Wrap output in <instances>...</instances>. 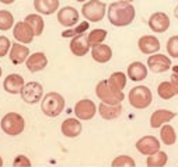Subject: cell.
<instances>
[{
  "instance_id": "6da1fadb",
  "label": "cell",
  "mask_w": 178,
  "mask_h": 167,
  "mask_svg": "<svg viewBox=\"0 0 178 167\" xmlns=\"http://www.w3.org/2000/svg\"><path fill=\"white\" fill-rule=\"evenodd\" d=\"M135 7L126 2H114L108 7V20L115 27H126L135 20Z\"/></svg>"
},
{
  "instance_id": "7a4b0ae2",
  "label": "cell",
  "mask_w": 178,
  "mask_h": 167,
  "mask_svg": "<svg viewBox=\"0 0 178 167\" xmlns=\"http://www.w3.org/2000/svg\"><path fill=\"white\" fill-rule=\"evenodd\" d=\"M41 110L47 117L55 118L62 114L65 110V98L59 93L51 91V93L45 94L41 103Z\"/></svg>"
},
{
  "instance_id": "3957f363",
  "label": "cell",
  "mask_w": 178,
  "mask_h": 167,
  "mask_svg": "<svg viewBox=\"0 0 178 167\" xmlns=\"http://www.w3.org/2000/svg\"><path fill=\"white\" fill-rule=\"evenodd\" d=\"M96 94L101 103H105V104H111V106H115V104H121L125 98V94L122 91H118L115 88H112L111 86L108 84L107 80H101L98 82L96 87Z\"/></svg>"
},
{
  "instance_id": "277c9868",
  "label": "cell",
  "mask_w": 178,
  "mask_h": 167,
  "mask_svg": "<svg viewBox=\"0 0 178 167\" xmlns=\"http://www.w3.org/2000/svg\"><path fill=\"white\" fill-rule=\"evenodd\" d=\"M128 98L133 108L143 110V108H147L152 104L153 94H152V90L149 87H146V86H136V87H133L129 91Z\"/></svg>"
},
{
  "instance_id": "5b68a950",
  "label": "cell",
  "mask_w": 178,
  "mask_h": 167,
  "mask_svg": "<svg viewBox=\"0 0 178 167\" xmlns=\"http://www.w3.org/2000/svg\"><path fill=\"white\" fill-rule=\"evenodd\" d=\"M0 126L3 129L4 133L10 136H17L20 135L21 132L25 128V121L17 112H7L3 118H2V122Z\"/></svg>"
},
{
  "instance_id": "8992f818",
  "label": "cell",
  "mask_w": 178,
  "mask_h": 167,
  "mask_svg": "<svg viewBox=\"0 0 178 167\" xmlns=\"http://www.w3.org/2000/svg\"><path fill=\"white\" fill-rule=\"evenodd\" d=\"M82 14L87 21L98 23L105 16V4L101 0H90L82 7Z\"/></svg>"
},
{
  "instance_id": "52a82bcc",
  "label": "cell",
  "mask_w": 178,
  "mask_h": 167,
  "mask_svg": "<svg viewBox=\"0 0 178 167\" xmlns=\"http://www.w3.org/2000/svg\"><path fill=\"white\" fill-rule=\"evenodd\" d=\"M20 94L23 101H25L27 104H35L44 96V87L38 82H29L23 86Z\"/></svg>"
},
{
  "instance_id": "ba28073f",
  "label": "cell",
  "mask_w": 178,
  "mask_h": 167,
  "mask_svg": "<svg viewBox=\"0 0 178 167\" xmlns=\"http://www.w3.org/2000/svg\"><path fill=\"white\" fill-rule=\"evenodd\" d=\"M147 66L154 73H164L171 68V59L163 53H153L147 59Z\"/></svg>"
},
{
  "instance_id": "9c48e42d",
  "label": "cell",
  "mask_w": 178,
  "mask_h": 167,
  "mask_svg": "<svg viewBox=\"0 0 178 167\" xmlns=\"http://www.w3.org/2000/svg\"><path fill=\"white\" fill-rule=\"evenodd\" d=\"M96 112H97V106L94 104V101H91L88 98L80 100L74 106V114H76V117L79 120L88 121L91 118H94Z\"/></svg>"
},
{
  "instance_id": "30bf717a",
  "label": "cell",
  "mask_w": 178,
  "mask_h": 167,
  "mask_svg": "<svg viewBox=\"0 0 178 167\" xmlns=\"http://www.w3.org/2000/svg\"><path fill=\"white\" fill-rule=\"evenodd\" d=\"M136 149L145 156H150L160 150V141L153 135H146L136 142Z\"/></svg>"
},
{
  "instance_id": "8fae6325",
  "label": "cell",
  "mask_w": 178,
  "mask_h": 167,
  "mask_svg": "<svg viewBox=\"0 0 178 167\" xmlns=\"http://www.w3.org/2000/svg\"><path fill=\"white\" fill-rule=\"evenodd\" d=\"M58 21L60 25L70 28V27L76 25L79 23V11L72 6H66L62 7L58 11Z\"/></svg>"
},
{
  "instance_id": "7c38bea8",
  "label": "cell",
  "mask_w": 178,
  "mask_h": 167,
  "mask_svg": "<svg viewBox=\"0 0 178 167\" xmlns=\"http://www.w3.org/2000/svg\"><path fill=\"white\" fill-rule=\"evenodd\" d=\"M13 37L21 44H29L34 39V31L31 29V27L24 21H18L14 24V29H13Z\"/></svg>"
},
{
  "instance_id": "4fadbf2b",
  "label": "cell",
  "mask_w": 178,
  "mask_h": 167,
  "mask_svg": "<svg viewBox=\"0 0 178 167\" xmlns=\"http://www.w3.org/2000/svg\"><path fill=\"white\" fill-rule=\"evenodd\" d=\"M149 27L152 31L158 32V34L166 32L170 27V17L166 13H161V11L153 13L149 18Z\"/></svg>"
},
{
  "instance_id": "5bb4252c",
  "label": "cell",
  "mask_w": 178,
  "mask_h": 167,
  "mask_svg": "<svg viewBox=\"0 0 178 167\" xmlns=\"http://www.w3.org/2000/svg\"><path fill=\"white\" fill-rule=\"evenodd\" d=\"M70 52L76 56H84L90 51V44H88V37L86 34H80L72 38L70 41Z\"/></svg>"
},
{
  "instance_id": "9a60e30c",
  "label": "cell",
  "mask_w": 178,
  "mask_h": 167,
  "mask_svg": "<svg viewBox=\"0 0 178 167\" xmlns=\"http://www.w3.org/2000/svg\"><path fill=\"white\" fill-rule=\"evenodd\" d=\"M137 47H139L140 52L145 55H153L160 51V41L154 35H143L140 37Z\"/></svg>"
},
{
  "instance_id": "2e32d148",
  "label": "cell",
  "mask_w": 178,
  "mask_h": 167,
  "mask_svg": "<svg viewBox=\"0 0 178 167\" xmlns=\"http://www.w3.org/2000/svg\"><path fill=\"white\" fill-rule=\"evenodd\" d=\"M27 69L32 73H37V72L42 70V69L47 68L48 65V58L44 52H35L32 55H29L25 61Z\"/></svg>"
},
{
  "instance_id": "e0dca14e",
  "label": "cell",
  "mask_w": 178,
  "mask_h": 167,
  "mask_svg": "<svg viewBox=\"0 0 178 167\" xmlns=\"http://www.w3.org/2000/svg\"><path fill=\"white\" fill-rule=\"evenodd\" d=\"M60 129H62V133L66 138H76V136H79L82 133L83 126L80 124V121L76 120V118H67V120H65L62 122Z\"/></svg>"
},
{
  "instance_id": "ac0fdd59",
  "label": "cell",
  "mask_w": 178,
  "mask_h": 167,
  "mask_svg": "<svg viewBox=\"0 0 178 167\" xmlns=\"http://www.w3.org/2000/svg\"><path fill=\"white\" fill-rule=\"evenodd\" d=\"M175 115H177L175 112L168 111V110H157L150 117V126L152 128H161L164 124L174 120Z\"/></svg>"
},
{
  "instance_id": "d6986e66",
  "label": "cell",
  "mask_w": 178,
  "mask_h": 167,
  "mask_svg": "<svg viewBox=\"0 0 178 167\" xmlns=\"http://www.w3.org/2000/svg\"><path fill=\"white\" fill-rule=\"evenodd\" d=\"M25 84L24 83V79L20 76V74H9V76L4 79L3 82V88L10 94H18L23 88V86Z\"/></svg>"
},
{
  "instance_id": "ffe728a7",
  "label": "cell",
  "mask_w": 178,
  "mask_h": 167,
  "mask_svg": "<svg viewBox=\"0 0 178 167\" xmlns=\"http://www.w3.org/2000/svg\"><path fill=\"white\" fill-rule=\"evenodd\" d=\"M91 56H93V59L96 62H98V63H107V62H109L112 58V51L108 45L98 44V45H94L93 47Z\"/></svg>"
},
{
  "instance_id": "44dd1931",
  "label": "cell",
  "mask_w": 178,
  "mask_h": 167,
  "mask_svg": "<svg viewBox=\"0 0 178 167\" xmlns=\"http://www.w3.org/2000/svg\"><path fill=\"white\" fill-rule=\"evenodd\" d=\"M98 112H100V115H101V118H104V120H107V121L117 120V118L122 114V106H121V104L111 106V104L101 103L98 106Z\"/></svg>"
},
{
  "instance_id": "7402d4cb",
  "label": "cell",
  "mask_w": 178,
  "mask_h": 167,
  "mask_svg": "<svg viewBox=\"0 0 178 167\" xmlns=\"http://www.w3.org/2000/svg\"><path fill=\"white\" fill-rule=\"evenodd\" d=\"M10 52V61L14 65H21L29 56V49L23 44H13Z\"/></svg>"
},
{
  "instance_id": "603a6c76",
  "label": "cell",
  "mask_w": 178,
  "mask_h": 167,
  "mask_svg": "<svg viewBox=\"0 0 178 167\" xmlns=\"http://www.w3.org/2000/svg\"><path fill=\"white\" fill-rule=\"evenodd\" d=\"M128 77L133 82H142L147 77V68L142 62H133L128 66Z\"/></svg>"
},
{
  "instance_id": "cb8c5ba5",
  "label": "cell",
  "mask_w": 178,
  "mask_h": 167,
  "mask_svg": "<svg viewBox=\"0 0 178 167\" xmlns=\"http://www.w3.org/2000/svg\"><path fill=\"white\" fill-rule=\"evenodd\" d=\"M35 10L41 14H53L59 9V0H34Z\"/></svg>"
},
{
  "instance_id": "d4e9b609",
  "label": "cell",
  "mask_w": 178,
  "mask_h": 167,
  "mask_svg": "<svg viewBox=\"0 0 178 167\" xmlns=\"http://www.w3.org/2000/svg\"><path fill=\"white\" fill-rule=\"evenodd\" d=\"M24 23H27L31 29L34 31V35H41L42 31H44V18L39 14H28L24 20Z\"/></svg>"
},
{
  "instance_id": "484cf974",
  "label": "cell",
  "mask_w": 178,
  "mask_h": 167,
  "mask_svg": "<svg viewBox=\"0 0 178 167\" xmlns=\"http://www.w3.org/2000/svg\"><path fill=\"white\" fill-rule=\"evenodd\" d=\"M167 161H168V156H167V153L158 150V152L147 156L146 164L149 167H163V166H166L167 164Z\"/></svg>"
},
{
  "instance_id": "4316f807",
  "label": "cell",
  "mask_w": 178,
  "mask_h": 167,
  "mask_svg": "<svg viewBox=\"0 0 178 167\" xmlns=\"http://www.w3.org/2000/svg\"><path fill=\"white\" fill-rule=\"evenodd\" d=\"M160 139L164 145L171 146L177 141V133H175L174 128L171 125H163L160 129Z\"/></svg>"
},
{
  "instance_id": "83f0119b",
  "label": "cell",
  "mask_w": 178,
  "mask_h": 167,
  "mask_svg": "<svg viewBox=\"0 0 178 167\" xmlns=\"http://www.w3.org/2000/svg\"><path fill=\"white\" fill-rule=\"evenodd\" d=\"M108 84L111 86L112 88H115V90L118 91H122L123 87L126 86V74L122 73V72H115V73H112L111 76L108 77Z\"/></svg>"
},
{
  "instance_id": "f1b7e54d",
  "label": "cell",
  "mask_w": 178,
  "mask_h": 167,
  "mask_svg": "<svg viewBox=\"0 0 178 167\" xmlns=\"http://www.w3.org/2000/svg\"><path fill=\"white\" fill-rule=\"evenodd\" d=\"M157 93L163 100H171L175 96V91L172 88L171 82H161L157 87Z\"/></svg>"
},
{
  "instance_id": "f546056e",
  "label": "cell",
  "mask_w": 178,
  "mask_h": 167,
  "mask_svg": "<svg viewBox=\"0 0 178 167\" xmlns=\"http://www.w3.org/2000/svg\"><path fill=\"white\" fill-rule=\"evenodd\" d=\"M13 25H14V17L11 13L7 10H0V29L7 31V29L13 28Z\"/></svg>"
},
{
  "instance_id": "4dcf8cb0",
  "label": "cell",
  "mask_w": 178,
  "mask_h": 167,
  "mask_svg": "<svg viewBox=\"0 0 178 167\" xmlns=\"http://www.w3.org/2000/svg\"><path fill=\"white\" fill-rule=\"evenodd\" d=\"M87 28H88V21H83V23H80L79 25L74 27V28L65 29V31L62 32V37H63V38H73V37H76V35L84 34V32L87 31Z\"/></svg>"
},
{
  "instance_id": "1f68e13d",
  "label": "cell",
  "mask_w": 178,
  "mask_h": 167,
  "mask_svg": "<svg viewBox=\"0 0 178 167\" xmlns=\"http://www.w3.org/2000/svg\"><path fill=\"white\" fill-rule=\"evenodd\" d=\"M87 37H88V44H90V47H94V45L102 44V41H104L105 37H107V31L102 28H97V29H93Z\"/></svg>"
},
{
  "instance_id": "d6a6232c",
  "label": "cell",
  "mask_w": 178,
  "mask_h": 167,
  "mask_svg": "<svg viewBox=\"0 0 178 167\" xmlns=\"http://www.w3.org/2000/svg\"><path fill=\"white\" fill-rule=\"evenodd\" d=\"M112 167H135L136 166V163H135V160L131 157V156H118V157H115L114 160H112L111 163Z\"/></svg>"
},
{
  "instance_id": "836d02e7",
  "label": "cell",
  "mask_w": 178,
  "mask_h": 167,
  "mask_svg": "<svg viewBox=\"0 0 178 167\" xmlns=\"http://www.w3.org/2000/svg\"><path fill=\"white\" fill-rule=\"evenodd\" d=\"M167 52L171 58H178V35H172L167 41Z\"/></svg>"
},
{
  "instance_id": "e575fe53",
  "label": "cell",
  "mask_w": 178,
  "mask_h": 167,
  "mask_svg": "<svg viewBox=\"0 0 178 167\" xmlns=\"http://www.w3.org/2000/svg\"><path fill=\"white\" fill-rule=\"evenodd\" d=\"M10 48H11L10 39L7 37H0V58H3L10 51Z\"/></svg>"
},
{
  "instance_id": "d590c367",
  "label": "cell",
  "mask_w": 178,
  "mask_h": 167,
  "mask_svg": "<svg viewBox=\"0 0 178 167\" xmlns=\"http://www.w3.org/2000/svg\"><path fill=\"white\" fill-rule=\"evenodd\" d=\"M14 167H31V160L28 157H25L24 155H18L13 161Z\"/></svg>"
},
{
  "instance_id": "8d00e7d4",
  "label": "cell",
  "mask_w": 178,
  "mask_h": 167,
  "mask_svg": "<svg viewBox=\"0 0 178 167\" xmlns=\"http://www.w3.org/2000/svg\"><path fill=\"white\" fill-rule=\"evenodd\" d=\"M171 84H172V88H174V91H175V94L178 96V74H175V73H172L171 74Z\"/></svg>"
},
{
  "instance_id": "74e56055",
  "label": "cell",
  "mask_w": 178,
  "mask_h": 167,
  "mask_svg": "<svg viewBox=\"0 0 178 167\" xmlns=\"http://www.w3.org/2000/svg\"><path fill=\"white\" fill-rule=\"evenodd\" d=\"M3 4H11V3H14V0H0Z\"/></svg>"
},
{
  "instance_id": "f35d334b",
  "label": "cell",
  "mask_w": 178,
  "mask_h": 167,
  "mask_svg": "<svg viewBox=\"0 0 178 167\" xmlns=\"http://www.w3.org/2000/svg\"><path fill=\"white\" fill-rule=\"evenodd\" d=\"M174 16H175V17L178 18V6H177V7H175V9H174Z\"/></svg>"
},
{
  "instance_id": "ab89813d",
  "label": "cell",
  "mask_w": 178,
  "mask_h": 167,
  "mask_svg": "<svg viewBox=\"0 0 178 167\" xmlns=\"http://www.w3.org/2000/svg\"><path fill=\"white\" fill-rule=\"evenodd\" d=\"M172 72H174L175 74H178V66H174V68H172Z\"/></svg>"
},
{
  "instance_id": "60d3db41",
  "label": "cell",
  "mask_w": 178,
  "mask_h": 167,
  "mask_svg": "<svg viewBox=\"0 0 178 167\" xmlns=\"http://www.w3.org/2000/svg\"><path fill=\"white\" fill-rule=\"evenodd\" d=\"M118 2H126V3H132L133 0H118Z\"/></svg>"
},
{
  "instance_id": "b9f144b4",
  "label": "cell",
  "mask_w": 178,
  "mask_h": 167,
  "mask_svg": "<svg viewBox=\"0 0 178 167\" xmlns=\"http://www.w3.org/2000/svg\"><path fill=\"white\" fill-rule=\"evenodd\" d=\"M3 166V159H2V156H0V167Z\"/></svg>"
},
{
  "instance_id": "7bdbcfd3",
  "label": "cell",
  "mask_w": 178,
  "mask_h": 167,
  "mask_svg": "<svg viewBox=\"0 0 178 167\" xmlns=\"http://www.w3.org/2000/svg\"><path fill=\"white\" fill-rule=\"evenodd\" d=\"M2 73H3V72H2V68H0V77H2Z\"/></svg>"
},
{
  "instance_id": "ee69618b",
  "label": "cell",
  "mask_w": 178,
  "mask_h": 167,
  "mask_svg": "<svg viewBox=\"0 0 178 167\" xmlns=\"http://www.w3.org/2000/svg\"><path fill=\"white\" fill-rule=\"evenodd\" d=\"M76 2H80V3H82V2H86V0H76Z\"/></svg>"
}]
</instances>
